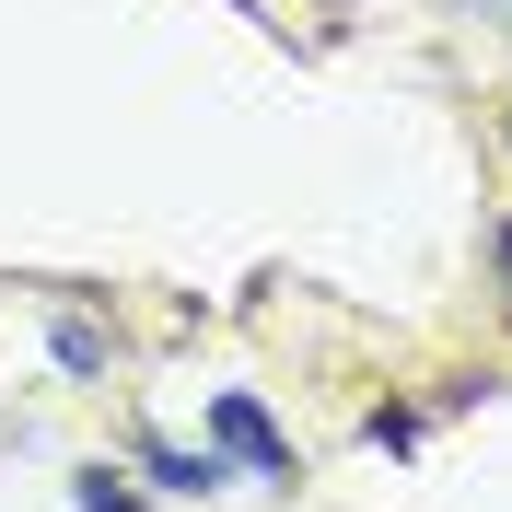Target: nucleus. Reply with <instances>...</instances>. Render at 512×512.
I'll use <instances>...</instances> for the list:
<instances>
[{
  "mask_svg": "<svg viewBox=\"0 0 512 512\" xmlns=\"http://www.w3.org/2000/svg\"><path fill=\"white\" fill-rule=\"evenodd\" d=\"M210 443H222L233 466H256V478H291V443H280V419L256 408L245 384H222V396H210Z\"/></svg>",
  "mask_w": 512,
  "mask_h": 512,
  "instance_id": "nucleus-1",
  "label": "nucleus"
},
{
  "mask_svg": "<svg viewBox=\"0 0 512 512\" xmlns=\"http://www.w3.org/2000/svg\"><path fill=\"white\" fill-rule=\"evenodd\" d=\"M140 466H152V489H222V454H187V443H140Z\"/></svg>",
  "mask_w": 512,
  "mask_h": 512,
  "instance_id": "nucleus-2",
  "label": "nucleus"
},
{
  "mask_svg": "<svg viewBox=\"0 0 512 512\" xmlns=\"http://www.w3.org/2000/svg\"><path fill=\"white\" fill-rule=\"evenodd\" d=\"M70 512H152V501H140L117 466H82V478H70Z\"/></svg>",
  "mask_w": 512,
  "mask_h": 512,
  "instance_id": "nucleus-3",
  "label": "nucleus"
},
{
  "mask_svg": "<svg viewBox=\"0 0 512 512\" xmlns=\"http://www.w3.org/2000/svg\"><path fill=\"white\" fill-rule=\"evenodd\" d=\"M59 373H105V338H94V326H59Z\"/></svg>",
  "mask_w": 512,
  "mask_h": 512,
  "instance_id": "nucleus-4",
  "label": "nucleus"
},
{
  "mask_svg": "<svg viewBox=\"0 0 512 512\" xmlns=\"http://www.w3.org/2000/svg\"><path fill=\"white\" fill-rule=\"evenodd\" d=\"M501 280H512V222H501Z\"/></svg>",
  "mask_w": 512,
  "mask_h": 512,
  "instance_id": "nucleus-5",
  "label": "nucleus"
}]
</instances>
